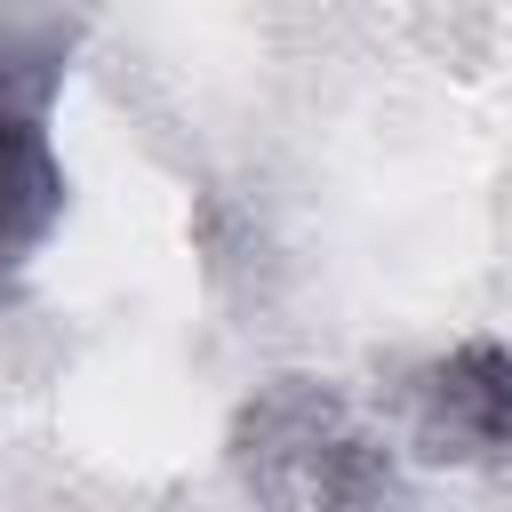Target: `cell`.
Listing matches in <instances>:
<instances>
[{
    "instance_id": "cell-1",
    "label": "cell",
    "mask_w": 512,
    "mask_h": 512,
    "mask_svg": "<svg viewBox=\"0 0 512 512\" xmlns=\"http://www.w3.org/2000/svg\"><path fill=\"white\" fill-rule=\"evenodd\" d=\"M224 456L264 512H392L400 440H384L360 400L328 376H272L240 400Z\"/></svg>"
},
{
    "instance_id": "cell-2",
    "label": "cell",
    "mask_w": 512,
    "mask_h": 512,
    "mask_svg": "<svg viewBox=\"0 0 512 512\" xmlns=\"http://www.w3.org/2000/svg\"><path fill=\"white\" fill-rule=\"evenodd\" d=\"M80 48V16L64 8H0V272L32 264L64 216L56 160V96Z\"/></svg>"
},
{
    "instance_id": "cell-3",
    "label": "cell",
    "mask_w": 512,
    "mask_h": 512,
    "mask_svg": "<svg viewBox=\"0 0 512 512\" xmlns=\"http://www.w3.org/2000/svg\"><path fill=\"white\" fill-rule=\"evenodd\" d=\"M400 448L424 464H512V352L496 336H464L408 368Z\"/></svg>"
}]
</instances>
